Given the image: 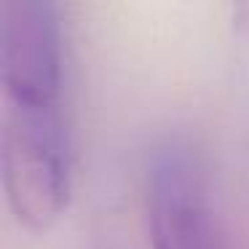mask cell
Wrapping results in <instances>:
<instances>
[{"mask_svg": "<svg viewBox=\"0 0 249 249\" xmlns=\"http://www.w3.org/2000/svg\"><path fill=\"white\" fill-rule=\"evenodd\" d=\"M0 172L8 206L24 228L49 231L65 214L72 193V131L65 102L3 99Z\"/></svg>", "mask_w": 249, "mask_h": 249, "instance_id": "obj_1", "label": "cell"}, {"mask_svg": "<svg viewBox=\"0 0 249 249\" xmlns=\"http://www.w3.org/2000/svg\"><path fill=\"white\" fill-rule=\"evenodd\" d=\"M145 212L153 249H228L206 169L182 142L153 153Z\"/></svg>", "mask_w": 249, "mask_h": 249, "instance_id": "obj_2", "label": "cell"}, {"mask_svg": "<svg viewBox=\"0 0 249 249\" xmlns=\"http://www.w3.org/2000/svg\"><path fill=\"white\" fill-rule=\"evenodd\" d=\"M0 83L6 102H65V33L56 3H0Z\"/></svg>", "mask_w": 249, "mask_h": 249, "instance_id": "obj_3", "label": "cell"}, {"mask_svg": "<svg viewBox=\"0 0 249 249\" xmlns=\"http://www.w3.org/2000/svg\"><path fill=\"white\" fill-rule=\"evenodd\" d=\"M236 24L244 30V33H249V3L236 8Z\"/></svg>", "mask_w": 249, "mask_h": 249, "instance_id": "obj_4", "label": "cell"}]
</instances>
